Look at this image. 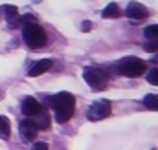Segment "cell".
<instances>
[{
    "instance_id": "obj_4",
    "label": "cell",
    "mask_w": 158,
    "mask_h": 150,
    "mask_svg": "<svg viewBox=\"0 0 158 150\" xmlns=\"http://www.w3.org/2000/svg\"><path fill=\"white\" fill-rule=\"evenodd\" d=\"M145 70H147V64L136 57H129L123 62H119V73L125 77H140L145 73Z\"/></svg>"
},
{
    "instance_id": "obj_12",
    "label": "cell",
    "mask_w": 158,
    "mask_h": 150,
    "mask_svg": "<svg viewBox=\"0 0 158 150\" xmlns=\"http://www.w3.org/2000/svg\"><path fill=\"white\" fill-rule=\"evenodd\" d=\"M11 136V124L6 115H0V139H9Z\"/></svg>"
},
{
    "instance_id": "obj_10",
    "label": "cell",
    "mask_w": 158,
    "mask_h": 150,
    "mask_svg": "<svg viewBox=\"0 0 158 150\" xmlns=\"http://www.w3.org/2000/svg\"><path fill=\"white\" fill-rule=\"evenodd\" d=\"M0 9H2V15L6 17V20H9L11 28H19V26H20V24H19V18H20V17H19V9H17L15 6H9V4H7V6H2Z\"/></svg>"
},
{
    "instance_id": "obj_2",
    "label": "cell",
    "mask_w": 158,
    "mask_h": 150,
    "mask_svg": "<svg viewBox=\"0 0 158 150\" xmlns=\"http://www.w3.org/2000/svg\"><path fill=\"white\" fill-rule=\"evenodd\" d=\"M22 38H24V42L30 46V48H42L44 44H46V33H44V30L40 28L37 22H30V24H26L24 26V30H22Z\"/></svg>"
},
{
    "instance_id": "obj_18",
    "label": "cell",
    "mask_w": 158,
    "mask_h": 150,
    "mask_svg": "<svg viewBox=\"0 0 158 150\" xmlns=\"http://www.w3.org/2000/svg\"><path fill=\"white\" fill-rule=\"evenodd\" d=\"M31 150H48V143L39 141V143H35V145H33V148H31Z\"/></svg>"
},
{
    "instance_id": "obj_16",
    "label": "cell",
    "mask_w": 158,
    "mask_h": 150,
    "mask_svg": "<svg viewBox=\"0 0 158 150\" xmlns=\"http://www.w3.org/2000/svg\"><path fill=\"white\" fill-rule=\"evenodd\" d=\"M147 82H151V84L158 86V68H153V70L147 73Z\"/></svg>"
},
{
    "instance_id": "obj_17",
    "label": "cell",
    "mask_w": 158,
    "mask_h": 150,
    "mask_svg": "<svg viewBox=\"0 0 158 150\" xmlns=\"http://www.w3.org/2000/svg\"><path fill=\"white\" fill-rule=\"evenodd\" d=\"M145 51H149V53H156L158 51V38L151 40L149 44H145Z\"/></svg>"
},
{
    "instance_id": "obj_7",
    "label": "cell",
    "mask_w": 158,
    "mask_h": 150,
    "mask_svg": "<svg viewBox=\"0 0 158 150\" xmlns=\"http://www.w3.org/2000/svg\"><path fill=\"white\" fill-rule=\"evenodd\" d=\"M37 132H39V128H37V124H35L33 119L28 117V119H22V121H20V136H22L26 141H35Z\"/></svg>"
},
{
    "instance_id": "obj_11",
    "label": "cell",
    "mask_w": 158,
    "mask_h": 150,
    "mask_svg": "<svg viewBox=\"0 0 158 150\" xmlns=\"http://www.w3.org/2000/svg\"><path fill=\"white\" fill-rule=\"evenodd\" d=\"M101 17L103 18H119L121 17V9H119V6L118 4H109L103 11H101Z\"/></svg>"
},
{
    "instance_id": "obj_5",
    "label": "cell",
    "mask_w": 158,
    "mask_h": 150,
    "mask_svg": "<svg viewBox=\"0 0 158 150\" xmlns=\"http://www.w3.org/2000/svg\"><path fill=\"white\" fill-rule=\"evenodd\" d=\"M110 113H112V105L109 101L101 99V101H96L88 106L86 117H88V121H101V119H107Z\"/></svg>"
},
{
    "instance_id": "obj_3",
    "label": "cell",
    "mask_w": 158,
    "mask_h": 150,
    "mask_svg": "<svg viewBox=\"0 0 158 150\" xmlns=\"http://www.w3.org/2000/svg\"><path fill=\"white\" fill-rule=\"evenodd\" d=\"M85 81L88 82V86L94 90V92H103L107 88V82H109V75L105 73L101 68H86L85 70Z\"/></svg>"
},
{
    "instance_id": "obj_1",
    "label": "cell",
    "mask_w": 158,
    "mask_h": 150,
    "mask_svg": "<svg viewBox=\"0 0 158 150\" xmlns=\"http://www.w3.org/2000/svg\"><path fill=\"white\" fill-rule=\"evenodd\" d=\"M52 108L55 112V119L57 123H66L72 119L74 110H76V97L68 92H61L57 95L52 97Z\"/></svg>"
},
{
    "instance_id": "obj_20",
    "label": "cell",
    "mask_w": 158,
    "mask_h": 150,
    "mask_svg": "<svg viewBox=\"0 0 158 150\" xmlns=\"http://www.w3.org/2000/svg\"><path fill=\"white\" fill-rule=\"evenodd\" d=\"M155 61H156V62H158V55H156V57H155Z\"/></svg>"
},
{
    "instance_id": "obj_13",
    "label": "cell",
    "mask_w": 158,
    "mask_h": 150,
    "mask_svg": "<svg viewBox=\"0 0 158 150\" xmlns=\"http://www.w3.org/2000/svg\"><path fill=\"white\" fill-rule=\"evenodd\" d=\"M35 124H37V128H42V130L50 128V117H48V113L42 112L40 115H37L35 117Z\"/></svg>"
},
{
    "instance_id": "obj_9",
    "label": "cell",
    "mask_w": 158,
    "mask_h": 150,
    "mask_svg": "<svg viewBox=\"0 0 158 150\" xmlns=\"http://www.w3.org/2000/svg\"><path fill=\"white\" fill-rule=\"evenodd\" d=\"M52 66H53V62H52L50 59H40V61H37V62L31 64V68L28 70V75H30V77H39V75L46 73Z\"/></svg>"
},
{
    "instance_id": "obj_19",
    "label": "cell",
    "mask_w": 158,
    "mask_h": 150,
    "mask_svg": "<svg viewBox=\"0 0 158 150\" xmlns=\"http://www.w3.org/2000/svg\"><path fill=\"white\" fill-rule=\"evenodd\" d=\"M90 30H92V22L90 20H85L83 26H81V31H90Z\"/></svg>"
},
{
    "instance_id": "obj_14",
    "label": "cell",
    "mask_w": 158,
    "mask_h": 150,
    "mask_svg": "<svg viewBox=\"0 0 158 150\" xmlns=\"http://www.w3.org/2000/svg\"><path fill=\"white\" fill-rule=\"evenodd\" d=\"M143 105L149 110H158V95H145L143 97Z\"/></svg>"
},
{
    "instance_id": "obj_15",
    "label": "cell",
    "mask_w": 158,
    "mask_h": 150,
    "mask_svg": "<svg viewBox=\"0 0 158 150\" xmlns=\"http://www.w3.org/2000/svg\"><path fill=\"white\" fill-rule=\"evenodd\" d=\"M143 35L149 38V40H155V38H158V24L147 26V28L143 30Z\"/></svg>"
},
{
    "instance_id": "obj_21",
    "label": "cell",
    "mask_w": 158,
    "mask_h": 150,
    "mask_svg": "<svg viewBox=\"0 0 158 150\" xmlns=\"http://www.w3.org/2000/svg\"><path fill=\"white\" fill-rule=\"evenodd\" d=\"M0 97H2V90H0Z\"/></svg>"
},
{
    "instance_id": "obj_8",
    "label": "cell",
    "mask_w": 158,
    "mask_h": 150,
    "mask_svg": "<svg viewBox=\"0 0 158 150\" xmlns=\"http://www.w3.org/2000/svg\"><path fill=\"white\" fill-rule=\"evenodd\" d=\"M22 112H24L26 117H37V115H40L44 110H42V105H40L37 99L26 97V99L22 101Z\"/></svg>"
},
{
    "instance_id": "obj_6",
    "label": "cell",
    "mask_w": 158,
    "mask_h": 150,
    "mask_svg": "<svg viewBox=\"0 0 158 150\" xmlns=\"http://www.w3.org/2000/svg\"><path fill=\"white\" fill-rule=\"evenodd\" d=\"M125 15H127L129 18H132V20H143V18L149 17V11H147L145 6H142V4H138V2H131V4L127 6V9H125Z\"/></svg>"
}]
</instances>
